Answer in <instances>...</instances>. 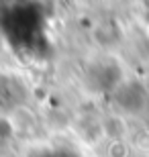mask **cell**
Returning <instances> with one entry per match:
<instances>
[{
    "label": "cell",
    "mask_w": 149,
    "mask_h": 157,
    "mask_svg": "<svg viewBox=\"0 0 149 157\" xmlns=\"http://www.w3.org/2000/svg\"><path fill=\"white\" fill-rule=\"evenodd\" d=\"M100 133L110 141H125L129 137V127L127 121L119 114H110L100 122Z\"/></svg>",
    "instance_id": "7a4b0ae2"
},
{
    "label": "cell",
    "mask_w": 149,
    "mask_h": 157,
    "mask_svg": "<svg viewBox=\"0 0 149 157\" xmlns=\"http://www.w3.org/2000/svg\"><path fill=\"white\" fill-rule=\"evenodd\" d=\"M8 121L12 124L14 135H31L37 128V118H35L33 110L27 106H18L8 114Z\"/></svg>",
    "instance_id": "6da1fadb"
}]
</instances>
